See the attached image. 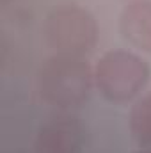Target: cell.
Here are the masks:
<instances>
[{
    "mask_svg": "<svg viewBox=\"0 0 151 153\" xmlns=\"http://www.w3.org/2000/svg\"><path fill=\"white\" fill-rule=\"evenodd\" d=\"M94 85L93 68L84 57L50 55L36 73L39 98L59 111H70L87 102Z\"/></svg>",
    "mask_w": 151,
    "mask_h": 153,
    "instance_id": "1",
    "label": "cell"
},
{
    "mask_svg": "<svg viewBox=\"0 0 151 153\" xmlns=\"http://www.w3.org/2000/svg\"><path fill=\"white\" fill-rule=\"evenodd\" d=\"M94 87L112 103H128L146 87L151 76L148 62L135 52L115 48L105 52L93 68Z\"/></svg>",
    "mask_w": 151,
    "mask_h": 153,
    "instance_id": "2",
    "label": "cell"
},
{
    "mask_svg": "<svg viewBox=\"0 0 151 153\" xmlns=\"http://www.w3.org/2000/svg\"><path fill=\"white\" fill-rule=\"evenodd\" d=\"M43 38L55 55L85 57L98 41L94 14L75 4L52 9L43 25Z\"/></svg>",
    "mask_w": 151,
    "mask_h": 153,
    "instance_id": "3",
    "label": "cell"
},
{
    "mask_svg": "<svg viewBox=\"0 0 151 153\" xmlns=\"http://www.w3.org/2000/svg\"><path fill=\"white\" fill-rule=\"evenodd\" d=\"M82 126L71 116L52 117L39 126L34 153H80Z\"/></svg>",
    "mask_w": 151,
    "mask_h": 153,
    "instance_id": "4",
    "label": "cell"
},
{
    "mask_svg": "<svg viewBox=\"0 0 151 153\" xmlns=\"http://www.w3.org/2000/svg\"><path fill=\"white\" fill-rule=\"evenodd\" d=\"M119 32L133 48L151 53V0H130L123 7Z\"/></svg>",
    "mask_w": 151,
    "mask_h": 153,
    "instance_id": "5",
    "label": "cell"
},
{
    "mask_svg": "<svg viewBox=\"0 0 151 153\" xmlns=\"http://www.w3.org/2000/svg\"><path fill=\"white\" fill-rule=\"evenodd\" d=\"M130 132L141 146H151V93L139 98L132 107Z\"/></svg>",
    "mask_w": 151,
    "mask_h": 153,
    "instance_id": "6",
    "label": "cell"
},
{
    "mask_svg": "<svg viewBox=\"0 0 151 153\" xmlns=\"http://www.w3.org/2000/svg\"><path fill=\"white\" fill-rule=\"evenodd\" d=\"M133 153H151V146H142L141 150H137V152Z\"/></svg>",
    "mask_w": 151,
    "mask_h": 153,
    "instance_id": "7",
    "label": "cell"
}]
</instances>
